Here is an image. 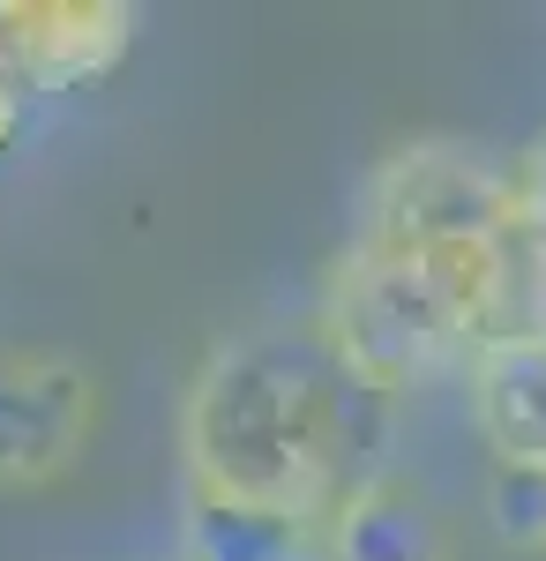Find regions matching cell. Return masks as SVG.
<instances>
[{"mask_svg": "<svg viewBox=\"0 0 546 561\" xmlns=\"http://www.w3.org/2000/svg\"><path fill=\"white\" fill-rule=\"evenodd\" d=\"M15 121H23V90H15V76L0 68V150L15 142Z\"/></svg>", "mask_w": 546, "mask_h": 561, "instance_id": "12", "label": "cell"}, {"mask_svg": "<svg viewBox=\"0 0 546 561\" xmlns=\"http://www.w3.org/2000/svg\"><path fill=\"white\" fill-rule=\"evenodd\" d=\"M539 337H546V232L516 225L487 248L479 345H539Z\"/></svg>", "mask_w": 546, "mask_h": 561, "instance_id": "8", "label": "cell"}, {"mask_svg": "<svg viewBox=\"0 0 546 561\" xmlns=\"http://www.w3.org/2000/svg\"><path fill=\"white\" fill-rule=\"evenodd\" d=\"M322 554L330 561H450V531H442L434 502L412 479L375 472L322 524Z\"/></svg>", "mask_w": 546, "mask_h": 561, "instance_id": "7", "label": "cell"}, {"mask_svg": "<svg viewBox=\"0 0 546 561\" xmlns=\"http://www.w3.org/2000/svg\"><path fill=\"white\" fill-rule=\"evenodd\" d=\"M98 382L68 352H0V486H45L83 457Z\"/></svg>", "mask_w": 546, "mask_h": 561, "instance_id": "4", "label": "cell"}, {"mask_svg": "<svg viewBox=\"0 0 546 561\" xmlns=\"http://www.w3.org/2000/svg\"><path fill=\"white\" fill-rule=\"evenodd\" d=\"M479 285L487 248L471 255H389V248H344L322 277L315 330L352 382L389 404L405 389L464 375L479 352Z\"/></svg>", "mask_w": 546, "mask_h": 561, "instance_id": "2", "label": "cell"}, {"mask_svg": "<svg viewBox=\"0 0 546 561\" xmlns=\"http://www.w3.org/2000/svg\"><path fill=\"white\" fill-rule=\"evenodd\" d=\"M315 547H322V531L270 517V510L211 502V494H187V517H180V554L187 561H307Z\"/></svg>", "mask_w": 546, "mask_h": 561, "instance_id": "9", "label": "cell"}, {"mask_svg": "<svg viewBox=\"0 0 546 561\" xmlns=\"http://www.w3.org/2000/svg\"><path fill=\"white\" fill-rule=\"evenodd\" d=\"M382 404L352 382L315 322H262L211 345L180 397V472L187 494L270 510L307 531L337 517L382 442Z\"/></svg>", "mask_w": 546, "mask_h": 561, "instance_id": "1", "label": "cell"}, {"mask_svg": "<svg viewBox=\"0 0 546 561\" xmlns=\"http://www.w3.org/2000/svg\"><path fill=\"white\" fill-rule=\"evenodd\" d=\"M524 225L516 173L471 142H405L360 187V248L389 255H471Z\"/></svg>", "mask_w": 546, "mask_h": 561, "instance_id": "3", "label": "cell"}, {"mask_svg": "<svg viewBox=\"0 0 546 561\" xmlns=\"http://www.w3.org/2000/svg\"><path fill=\"white\" fill-rule=\"evenodd\" d=\"M516 195H524V225L546 232V135L524 150V165H516Z\"/></svg>", "mask_w": 546, "mask_h": 561, "instance_id": "11", "label": "cell"}, {"mask_svg": "<svg viewBox=\"0 0 546 561\" xmlns=\"http://www.w3.org/2000/svg\"><path fill=\"white\" fill-rule=\"evenodd\" d=\"M135 15L121 0H0V68L15 90H90L127 60Z\"/></svg>", "mask_w": 546, "mask_h": 561, "instance_id": "5", "label": "cell"}, {"mask_svg": "<svg viewBox=\"0 0 546 561\" xmlns=\"http://www.w3.org/2000/svg\"><path fill=\"white\" fill-rule=\"evenodd\" d=\"M487 524L516 554H546V465H494V479H487Z\"/></svg>", "mask_w": 546, "mask_h": 561, "instance_id": "10", "label": "cell"}, {"mask_svg": "<svg viewBox=\"0 0 546 561\" xmlns=\"http://www.w3.org/2000/svg\"><path fill=\"white\" fill-rule=\"evenodd\" d=\"M464 404L494 465H546V337L479 345L464 367Z\"/></svg>", "mask_w": 546, "mask_h": 561, "instance_id": "6", "label": "cell"}]
</instances>
